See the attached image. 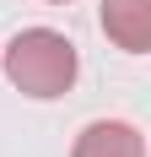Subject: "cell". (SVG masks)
Segmentation results:
<instances>
[{"instance_id":"obj_3","label":"cell","mask_w":151,"mask_h":157,"mask_svg":"<svg viewBox=\"0 0 151 157\" xmlns=\"http://www.w3.org/2000/svg\"><path fill=\"white\" fill-rule=\"evenodd\" d=\"M70 157H146V141H140L135 125L124 119H97L76 136V152Z\"/></svg>"},{"instance_id":"obj_1","label":"cell","mask_w":151,"mask_h":157,"mask_svg":"<svg viewBox=\"0 0 151 157\" xmlns=\"http://www.w3.org/2000/svg\"><path fill=\"white\" fill-rule=\"evenodd\" d=\"M0 65H6L11 87L27 92V98H60V92H70L76 71H81L76 44L65 33H54V27H22L11 44H6Z\"/></svg>"},{"instance_id":"obj_2","label":"cell","mask_w":151,"mask_h":157,"mask_svg":"<svg viewBox=\"0 0 151 157\" xmlns=\"http://www.w3.org/2000/svg\"><path fill=\"white\" fill-rule=\"evenodd\" d=\"M103 33L124 54L151 49V0H103Z\"/></svg>"}]
</instances>
